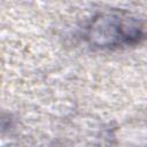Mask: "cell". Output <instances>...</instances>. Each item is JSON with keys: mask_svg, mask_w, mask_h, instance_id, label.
Wrapping results in <instances>:
<instances>
[{"mask_svg": "<svg viewBox=\"0 0 147 147\" xmlns=\"http://www.w3.org/2000/svg\"><path fill=\"white\" fill-rule=\"evenodd\" d=\"M100 18L96 21V25L91 28V38L99 40L101 46L132 44L141 37V30L133 21L127 22V17L102 15Z\"/></svg>", "mask_w": 147, "mask_h": 147, "instance_id": "obj_1", "label": "cell"}]
</instances>
